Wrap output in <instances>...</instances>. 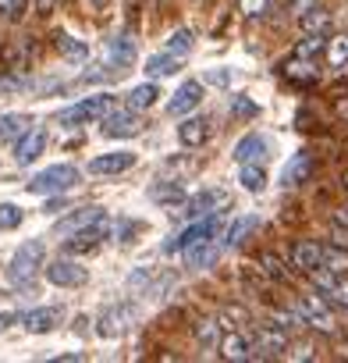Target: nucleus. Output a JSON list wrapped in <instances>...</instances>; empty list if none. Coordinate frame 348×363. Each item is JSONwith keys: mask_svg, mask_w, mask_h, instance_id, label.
<instances>
[{"mask_svg": "<svg viewBox=\"0 0 348 363\" xmlns=\"http://www.w3.org/2000/svg\"><path fill=\"white\" fill-rule=\"evenodd\" d=\"M228 111H231V118H238V121H253V118H260V107H256L249 96H242V93H235V96L228 100Z\"/></svg>", "mask_w": 348, "mask_h": 363, "instance_id": "35", "label": "nucleus"}, {"mask_svg": "<svg viewBox=\"0 0 348 363\" xmlns=\"http://www.w3.org/2000/svg\"><path fill=\"white\" fill-rule=\"evenodd\" d=\"M25 82L18 79V75H0V93H18Z\"/></svg>", "mask_w": 348, "mask_h": 363, "instance_id": "46", "label": "nucleus"}, {"mask_svg": "<svg viewBox=\"0 0 348 363\" xmlns=\"http://www.w3.org/2000/svg\"><path fill=\"white\" fill-rule=\"evenodd\" d=\"M79 182H82V171L75 164H54V167L40 171L25 189L33 196H61V193H71Z\"/></svg>", "mask_w": 348, "mask_h": 363, "instance_id": "2", "label": "nucleus"}, {"mask_svg": "<svg viewBox=\"0 0 348 363\" xmlns=\"http://www.w3.org/2000/svg\"><path fill=\"white\" fill-rule=\"evenodd\" d=\"M135 153L132 150H117V153H100L89 160V174H121L128 167H135Z\"/></svg>", "mask_w": 348, "mask_h": 363, "instance_id": "16", "label": "nucleus"}, {"mask_svg": "<svg viewBox=\"0 0 348 363\" xmlns=\"http://www.w3.org/2000/svg\"><path fill=\"white\" fill-rule=\"evenodd\" d=\"M298 313H302V320H306L309 328H316V331H323V335H334V331H337V320H334V313H330V306H327L323 296H306L302 306H298Z\"/></svg>", "mask_w": 348, "mask_h": 363, "instance_id": "10", "label": "nucleus"}, {"mask_svg": "<svg viewBox=\"0 0 348 363\" xmlns=\"http://www.w3.org/2000/svg\"><path fill=\"white\" fill-rule=\"evenodd\" d=\"M284 356H288V359H298V363H302V359H313L316 352H313V342H295V345L288 342Z\"/></svg>", "mask_w": 348, "mask_h": 363, "instance_id": "45", "label": "nucleus"}, {"mask_svg": "<svg viewBox=\"0 0 348 363\" xmlns=\"http://www.w3.org/2000/svg\"><path fill=\"white\" fill-rule=\"evenodd\" d=\"M221 242L217 239H196V242H189L182 253H185V267H192V271H207V267H214L217 260H221Z\"/></svg>", "mask_w": 348, "mask_h": 363, "instance_id": "12", "label": "nucleus"}, {"mask_svg": "<svg viewBox=\"0 0 348 363\" xmlns=\"http://www.w3.org/2000/svg\"><path fill=\"white\" fill-rule=\"evenodd\" d=\"M199 104H203V82H199V79H189V82H182L178 89H174V96L167 100V114H170V118H185V114H192Z\"/></svg>", "mask_w": 348, "mask_h": 363, "instance_id": "11", "label": "nucleus"}, {"mask_svg": "<svg viewBox=\"0 0 348 363\" xmlns=\"http://www.w3.org/2000/svg\"><path fill=\"white\" fill-rule=\"evenodd\" d=\"M22 207H15V203H0V228L4 232H15L18 225H22Z\"/></svg>", "mask_w": 348, "mask_h": 363, "instance_id": "39", "label": "nucleus"}, {"mask_svg": "<svg viewBox=\"0 0 348 363\" xmlns=\"http://www.w3.org/2000/svg\"><path fill=\"white\" fill-rule=\"evenodd\" d=\"M61 320H64V310H61V306H36V310H29V313L22 317V324H25L29 335H47V331H54Z\"/></svg>", "mask_w": 348, "mask_h": 363, "instance_id": "17", "label": "nucleus"}, {"mask_svg": "<svg viewBox=\"0 0 348 363\" xmlns=\"http://www.w3.org/2000/svg\"><path fill=\"white\" fill-rule=\"evenodd\" d=\"M281 4H288V0H281Z\"/></svg>", "mask_w": 348, "mask_h": 363, "instance_id": "57", "label": "nucleus"}, {"mask_svg": "<svg viewBox=\"0 0 348 363\" xmlns=\"http://www.w3.org/2000/svg\"><path fill=\"white\" fill-rule=\"evenodd\" d=\"M192 47H196V33L192 29H174L167 36V54H174V57H185Z\"/></svg>", "mask_w": 348, "mask_h": 363, "instance_id": "34", "label": "nucleus"}, {"mask_svg": "<svg viewBox=\"0 0 348 363\" xmlns=\"http://www.w3.org/2000/svg\"><path fill=\"white\" fill-rule=\"evenodd\" d=\"M54 47H57V54L68 57V61H86V57H89V47H86L82 40L68 36V33H57V36H54Z\"/></svg>", "mask_w": 348, "mask_h": 363, "instance_id": "32", "label": "nucleus"}, {"mask_svg": "<svg viewBox=\"0 0 348 363\" xmlns=\"http://www.w3.org/2000/svg\"><path fill=\"white\" fill-rule=\"evenodd\" d=\"M323 47H327V36H306V40H298V43H295V50H291V54L320 61V57H323Z\"/></svg>", "mask_w": 348, "mask_h": 363, "instance_id": "37", "label": "nucleus"}, {"mask_svg": "<svg viewBox=\"0 0 348 363\" xmlns=\"http://www.w3.org/2000/svg\"><path fill=\"white\" fill-rule=\"evenodd\" d=\"M139 320V310L135 303H117V306H107L100 317H96V335L100 338H121L132 324Z\"/></svg>", "mask_w": 348, "mask_h": 363, "instance_id": "6", "label": "nucleus"}, {"mask_svg": "<svg viewBox=\"0 0 348 363\" xmlns=\"http://www.w3.org/2000/svg\"><path fill=\"white\" fill-rule=\"evenodd\" d=\"M320 264H323V267H330L334 274H348V246L320 242Z\"/></svg>", "mask_w": 348, "mask_h": 363, "instance_id": "25", "label": "nucleus"}, {"mask_svg": "<svg viewBox=\"0 0 348 363\" xmlns=\"http://www.w3.org/2000/svg\"><path fill=\"white\" fill-rule=\"evenodd\" d=\"M29 125H33L29 114H0V146H4V143H15Z\"/></svg>", "mask_w": 348, "mask_h": 363, "instance_id": "29", "label": "nucleus"}, {"mask_svg": "<svg viewBox=\"0 0 348 363\" xmlns=\"http://www.w3.org/2000/svg\"><path fill=\"white\" fill-rule=\"evenodd\" d=\"M228 207H231V193L221 189V186H214V189L196 193L185 207H178V218L196 221V218H207V214H217V211H228Z\"/></svg>", "mask_w": 348, "mask_h": 363, "instance_id": "5", "label": "nucleus"}, {"mask_svg": "<svg viewBox=\"0 0 348 363\" xmlns=\"http://www.w3.org/2000/svg\"><path fill=\"white\" fill-rule=\"evenodd\" d=\"M334 114L348 121V96H334Z\"/></svg>", "mask_w": 348, "mask_h": 363, "instance_id": "49", "label": "nucleus"}, {"mask_svg": "<svg viewBox=\"0 0 348 363\" xmlns=\"http://www.w3.org/2000/svg\"><path fill=\"white\" fill-rule=\"evenodd\" d=\"M313 4H316V0H288V11H291V15L298 18V15H306V11H309Z\"/></svg>", "mask_w": 348, "mask_h": 363, "instance_id": "47", "label": "nucleus"}, {"mask_svg": "<svg viewBox=\"0 0 348 363\" xmlns=\"http://www.w3.org/2000/svg\"><path fill=\"white\" fill-rule=\"evenodd\" d=\"M334 225H344L348 228V207H337L334 211Z\"/></svg>", "mask_w": 348, "mask_h": 363, "instance_id": "52", "label": "nucleus"}, {"mask_svg": "<svg viewBox=\"0 0 348 363\" xmlns=\"http://www.w3.org/2000/svg\"><path fill=\"white\" fill-rule=\"evenodd\" d=\"M43 150H47V132L29 125V128L15 139V164L29 167L33 160H40V153H43Z\"/></svg>", "mask_w": 348, "mask_h": 363, "instance_id": "13", "label": "nucleus"}, {"mask_svg": "<svg viewBox=\"0 0 348 363\" xmlns=\"http://www.w3.org/2000/svg\"><path fill=\"white\" fill-rule=\"evenodd\" d=\"M274 320H277L284 331H295V328H302V324H306L298 310H274Z\"/></svg>", "mask_w": 348, "mask_h": 363, "instance_id": "44", "label": "nucleus"}, {"mask_svg": "<svg viewBox=\"0 0 348 363\" xmlns=\"http://www.w3.org/2000/svg\"><path fill=\"white\" fill-rule=\"evenodd\" d=\"M260 228V214H242V218H235L228 228H224V235H221V246H228V250H235V246H242L253 232Z\"/></svg>", "mask_w": 348, "mask_h": 363, "instance_id": "19", "label": "nucleus"}, {"mask_svg": "<svg viewBox=\"0 0 348 363\" xmlns=\"http://www.w3.org/2000/svg\"><path fill=\"white\" fill-rule=\"evenodd\" d=\"M25 15V0H0V22H18Z\"/></svg>", "mask_w": 348, "mask_h": 363, "instance_id": "43", "label": "nucleus"}, {"mask_svg": "<svg viewBox=\"0 0 348 363\" xmlns=\"http://www.w3.org/2000/svg\"><path fill=\"white\" fill-rule=\"evenodd\" d=\"M217 352H221V359H228V363H245V359H249V342H245V338L231 328L228 335H221Z\"/></svg>", "mask_w": 348, "mask_h": 363, "instance_id": "21", "label": "nucleus"}, {"mask_svg": "<svg viewBox=\"0 0 348 363\" xmlns=\"http://www.w3.org/2000/svg\"><path fill=\"white\" fill-rule=\"evenodd\" d=\"M323 57H327V65H330V68L344 72V65H348V33H341V36H327Z\"/></svg>", "mask_w": 348, "mask_h": 363, "instance_id": "28", "label": "nucleus"}, {"mask_svg": "<svg viewBox=\"0 0 348 363\" xmlns=\"http://www.w3.org/2000/svg\"><path fill=\"white\" fill-rule=\"evenodd\" d=\"M281 75H284L291 86H298V89H309V86H316V82H320V61L291 54V57L281 65Z\"/></svg>", "mask_w": 348, "mask_h": 363, "instance_id": "9", "label": "nucleus"}, {"mask_svg": "<svg viewBox=\"0 0 348 363\" xmlns=\"http://www.w3.org/2000/svg\"><path fill=\"white\" fill-rule=\"evenodd\" d=\"M288 349V331L281 324H260L249 342V359H277Z\"/></svg>", "mask_w": 348, "mask_h": 363, "instance_id": "4", "label": "nucleus"}, {"mask_svg": "<svg viewBox=\"0 0 348 363\" xmlns=\"http://www.w3.org/2000/svg\"><path fill=\"white\" fill-rule=\"evenodd\" d=\"M291 264H295L298 271H309V267H316V264H320V242H313V239H302V242H295V246H291Z\"/></svg>", "mask_w": 348, "mask_h": 363, "instance_id": "27", "label": "nucleus"}, {"mask_svg": "<svg viewBox=\"0 0 348 363\" xmlns=\"http://www.w3.org/2000/svg\"><path fill=\"white\" fill-rule=\"evenodd\" d=\"M0 296H4V292H0Z\"/></svg>", "mask_w": 348, "mask_h": 363, "instance_id": "58", "label": "nucleus"}, {"mask_svg": "<svg viewBox=\"0 0 348 363\" xmlns=\"http://www.w3.org/2000/svg\"><path fill=\"white\" fill-rule=\"evenodd\" d=\"M238 11L249 18V22H260L270 15V0H238Z\"/></svg>", "mask_w": 348, "mask_h": 363, "instance_id": "38", "label": "nucleus"}, {"mask_svg": "<svg viewBox=\"0 0 348 363\" xmlns=\"http://www.w3.org/2000/svg\"><path fill=\"white\" fill-rule=\"evenodd\" d=\"M330 242L348 246V228H344V225H334V228H330Z\"/></svg>", "mask_w": 348, "mask_h": 363, "instance_id": "48", "label": "nucleus"}, {"mask_svg": "<svg viewBox=\"0 0 348 363\" xmlns=\"http://www.w3.org/2000/svg\"><path fill=\"white\" fill-rule=\"evenodd\" d=\"M178 139H182V146H189V150L203 146V143L210 139V125H207V118H185V121L178 125Z\"/></svg>", "mask_w": 348, "mask_h": 363, "instance_id": "22", "label": "nucleus"}, {"mask_svg": "<svg viewBox=\"0 0 348 363\" xmlns=\"http://www.w3.org/2000/svg\"><path fill=\"white\" fill-rule=\"evenodd\" d=\"M238 182H242L245 193H263V189H267V171H263V164H256V160L238 164Z\"/></svg>", "mask_w": 348, "mask_h": 363, "instance_id": "26", "label": "nucleus"}, {"mask_svg": "<svg viewBox=\"0 0 348 363\" xmlns=\"http://www.w3.org/2000/svg\"><path fill=\"white\" fill-rule=\"evenodd\" d=\"M323 296H327V303H334V306L348 310V278H341V274H337V281H334Z\"/></svg>", "mask_w": 348, "mask_h": 363, "instance_id": "41", "label": "nucleus"}, {"mask_svg": "<svg viewBox=\"0 0 348 363\" xmlns=\"http://www.w3.org/2000/svg\"><path fill=\"white\" fill-rule=\"evenodd\" d=\"M196 342L203 352H217V342H221V324L214 317H203L196 320Z\"/></svg>", "mask_w": 348, "mask_h": 363, "instance_id": "31", "label": "nucleus"}, {"mask_svg": "<svg viewBox=\"0 0 348 363\" xmlns=\"http://www.w3.org/2000/svg\"><path fill=\"white\" fill-rule=\"evenodd\" d=\"M156 100H160V86H156V82H142V86H135V89L128 93V107H132V111H149Z\"/></svg>", "mask_w": 348, "mask_h": 363, "instance_id": "33", "label": "nucleus"}, {"mask_svg": "<svg viewBox=\"0 0 348 363\" xmlns=\"http://www.w3.org/2000/svg\"><path fill=\"white\" fill-rule=\"evenodd\" d=\"M100 214H103L100 207H79V211H71L68 218H61L54 232H57V235H75V232L89 228V225H93V221H96Z\"/></svg>", "mask_w": 348, "mask_h": 363, "instance_id": "20", "label": "nucleus"}, {"mask_svg": "<svg viewBox=\"0 0 348 363\" xmlns=\"http://www.w3.org/2000/svg\"><path fill=\"white\" fill-rule=\"evenodd\" d=\"M146 196H149L153 203H163V207L174 211V200H182L185 189H182V182H156V186H149Z\"/></svg>", "mask_w": 348, "mask_h": 363, "instance_id": "30", "label": "nucleus"}, {"mask_svg": "<svg viewBox=\"0 0 348 363\" xmlns=\"http://www.w3.org/2000/svg\"><path fill=\"white\" fill-rule=\"evenodd\" d=\"M221 328H238V324H249V310L245 306H238V303H228L224 306V313H221Z\"/></svg>", "mask_w": 348, "mask_h": 363, "instance_id": "40", "label": "nucleus"}, {"mask_svg": "<svg viewBox=\"0 0 348 363\" xmlns=\"http://www.w3.org/2000/svg\"><path fill=\"white\" fill-rule=\"evenodd\" d=\"M231 79H235V75H231V68H210V72H203V79H199V82H203V86H221V89H228V86H231Z\"/></svg>", "mask_w": 348, "mask_h": 363, "instance_id": "42", "label": "nucleus"}, {"mask_svg": "<svg viewBox=\"0 0 348 363\" xmlns=\"http://www.w3.org/2000/svg\"><path fill=\"white\" fill-rule=\"evenodd\" d=\"M260 271H263L267 278H274V281H288V278H291L288 267H284V260H281L277 253H260Z\"/></svg>", "mask_w": 348, "mask_h": 363, "instance_id": "36", "label": "nucleus"}, {"mask_svg": "<svg viewBox=\"0 0 348 363\" xmlns=\"http://www.w3.org/2000/svg\"><path fill=\"white\" fill-rule=\"evenodd\" d=\"M54 4H57V0H40V8H36V11H40V15L47 18V15L54 11Z\"/></svg>", "mask_w": 348, "mask_h": 363, "instance_id": "53", "label": "nucleus"}, {"mask_svg": "<svg viewBox=\"0 0 348 363\" xmlns=\"http://www.w3.org/2000/svg\"><path fill=\"white\" fill-rule=\"evenodd\" d=\"M313 153H306V150H298L288 164H284V171H281V186L284 189H298V186H306V182L313 178Z\"/></svg>", "mask_w": 348, "mask_h": 363, "instance_id": "14", "label": "nucleus"}, {"mask_svg": "<svg viewBox=\"0 0 348 363\" xmlns=\"http://www.w3.org/2000/svg\"><path fill=\"white\" fill-rule=\"evenodd\" d=\"M47 211H50V214H57V211H64V200H50V203H47Z\"/></svg>", "mask_w": 348, "mask_h": 363, "instance_id": "54", "label": "nucleus"}, {"mask_svg": "<svg viewBox=\"0 0 348 363\" xmlns=\"http://www.w3.org/2000/svg\"><path fill=\"white\" fill-rule=\"evenodd\" d=\"M15 320H18L15 313H0V335H4V331H8V328H11Z\"/></svg>", "mask_w": 348, "mask_h": 363, "instance_id": "51", "label": "nucleus"}, {"mask_svg": "<svg viewBox=\"0 0 348 363\" xmlns=\"http://www.w3.org/2000/svg\"><path fill=\"white\" fill-rule=\"evenodd\" d=\"M132 65H135V43H132L128 36H114V40L107 43V68H110V75L121 79Z\"/></svg>", "mask_w": 348, "mask_h": 363, "instance_id": "15", "label": "nucleus"}, {"mask_svg": "<svg viewBox=\"0 0 348 363\" xmlns=\"http://www.w3.org/2000/svg\"><path fill=\"white\" fill-rule=\"evenodd\" d=\"M43 257H47V246L40 239L22 242L18 253L11 257V264H8V281L18 285V289H29L36 281V274L43 271Z\"/></svg>", "mask_w": 348, "mask_h": 363, "instance_id": "1", "label": "nucleus"}, {"mask_svg": "<svg viewBox=\"0 0 348 363\" xmlns=\"http://www.w3.org/2000/svg\"><path fill=\"white\" fill-rule=\"evenodd\" d=\"M344 153H348V139H344Z\"/></svg>", "mask_w": 348, "mask_h": 363, "instance_id": "56", "label": "nucleus"}, {"mask_svg": "<svg viewBox=\"0 0 348 363\" xmlns=\"http://www.w3.org/2000/svg\"><path fill=\"white\" fill-rule=\"evenodd\" d=\"M149 79H167V75H178L182 72V57H174V54H153L146 57V68H142Z\"/></svg>", "mask_w": 348, "mask_h": 363, "instance_id": "23", "label": "nucleus"}, {"mask_svg": "<svg viewBox=\"0 0 348 363\" xmlns=\"http://www.w3.org/2000/svg\"><path fill=\"white\" fill-rule=\"evenodd\" d=\"M43 274H47V281L57 285V289H82V285L89 281V271H86L79 260H71V257H57L54 264L43 267Z\"/></svg>", "mask_w": 348, "mask_h": 363, "instance_id": "8", "label": "nucleus"}, {"mask_svg": "<svg viewBox=\"0 0 348 363\" xmlns=\"http://www.w3.org/2000/svg\"><path fill=\"white\" fill-rule=\"evenodd\" d=\"M344 68H348V65H344Z\"/></svg>", "mask_w": 348, "mask_h": 363, "instance_id": "59", "label": "nucleus"}, {"mask_svg": "<svg viewBox=\"0 0 348 363\" xmlns=\"http://www.w3.org/2000/svg\"><path fill=\"white\" fill-rule=\"evenodd\" d=\"M54 359H57V363H82L86 356H82V352H61V356H54Z\"/></svg>", "mask_w": 348, "mask_h": 363, "instance_id": "50", "label": "nucleus"}, {"mask_svg": "<svg viewBox=\"0 0 348 363\" xmlns=\"http://www.w3.org/2000/svg\"><path fill=\"white\" fill-rule=\"evenodd\" d=\"M298 26L306 36H330V11H323L320 4H313L306 15H298Z\"/></svg>", "mask_w": 348, "mask_h": 363, "instance_id": "24", "label": "nucleus"}, {"mask_svg": "<svg viewBox=\"0 0 348 363\" xmlns=\"http://www.w3.org/2000/svg\"><path fill=\"white\" fill-rule=\"evenodd\" d=\"M100 121H103V135L107 139H132V135L142 132V118L132 107H110Z\"/></svg>", "mask_w": 348, "mask_h": 363, "instance_id": "7", "label": "nucleus"}, {"mask_svg": "<svg viewBox=\"0 0 348 363\" xmlns=\"http://www.w3.org/2000/svg\"><path fill=\"white\" fill-rule=\"evenodd\" d=\"M344 189H348V171H344Z\"/></svg>", "mask_w": 348, "mask_h": 363, "instance_id": "55", "label": "nucleus"}, {"mask_svg": "<svg viewBox=\"0 0 348 363\" xmlns=\"http://www.w3.org/2000/svg\"><path fill=\"white\" fill-rule=\"evenodd\" d=\"M267 150H270V143H267V135H260V132H249V135H242V139L235 143V153H231V157H235L238 164H249V160H256V164H263V160L270 157Z\"/></svg>", "mask_w": 348, "mask_h": 363, "instance_id": "18", "label": "nucleus"}, {"mask_svg": "<svg viewBox=\"0 0 348 363\" xmlns=\"http://www.w3.org/2000/svg\"><path fill=\"white\" fill-rule=\"evenodd\" d=\"M110 107H117V96H110V93H96V96H86V100H79L75 107L61 111V114H57V125H64V128H79V125L100 121Z\"/></svg>", "mask_w": 348, "mask_h": 363, "instance_id": "3", "label": "nucleus"}]
</instances>
